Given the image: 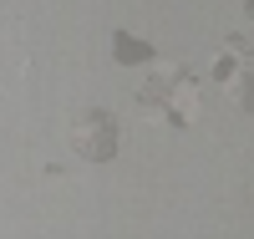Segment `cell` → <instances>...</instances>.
<instances>
[{"mask_svg":"<svg viewBox=\"0 0 254 239\" xmlns=\"http://www.w3.org/2000/svg\"><path fill=\"white\" fill-rule=\"evenodd\" d=\"M249 10H254V0H249Z\"/></svg>","mask_w":254,"mask_h":239,"instance_id":"3","label":"cell"},{"mask_svg":"<svg viewBox=\"0 0 254 239\" xmlns=\"http://www.w3.org/2000/svg\"><path fill=\"white\" fill-rule=\"evenodd\" d=\"M112 46H117V61H122V67H142V61L153 56V46H147L142 36H127V31L112 36Z\"/></svg>","mask_w":254,"mask_h":239,"instance_id":"2","label":"cell"},{"mask_svg":"<svg viewBox=\"0 0 254 239\" xmlns=\"http://www.w3.org/2000/svg\"><path fill=\"white\" fill-rule=\"evenodd\" d=\"M112 143H117V122H112V112H102V107H92V112H81V117L71 122V148H76V158L102 163V158H112Z\"/></svg>","mask_w":254,"mask_h":239,"instance_id":"1","label":"cell"}]
</instances>
